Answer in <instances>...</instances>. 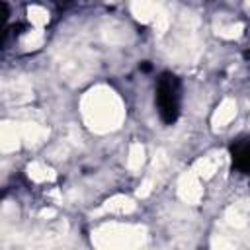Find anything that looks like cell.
<instances>
[{
  "label": "cell",
  "mask_w": 250,
  "mask_h": 250,
  "mask_svg": "<svg viewBox=\"0 0 250 250\" xmlns=\"http://www.w3.org/2000/svg\"><path fill=\"white\" fill-rule=\"evenodd\" d=\"M180 80L176 74L172 72H164L160 74L158 82H156V109L158 115L164 123H174L180 115V102H182V94H180Z\"/></svg>",
  "instance_id": "cell-1"
},
{
  "label": "cell",
  "mask_w": 250,
  "mask_h": 250,
  "mask_svg": "<svg viewBox=\"0 0 250 250\" xmlns=\"http://www.w3.org/2000/svg\"><path fill=\"white\" fill-rule=\"evenodd\" d=\"M232 158H234V164L240 170L250 172V139L236 145V148L232 150Z\"/></svg>",
  "instance_id": "cell-2"
}]
</instances>
